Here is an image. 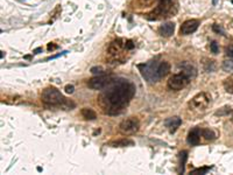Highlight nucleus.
I'll list each match as a JSON object with an SVG mask.
<instances>
[{"instance_id": "obj_1", "label": "nucleus", "mask_w": 233, "mask_h": 175, "mask_svg": "<svg viewBox=\"0 0 233 175\" xmlns=\"http://www.w3.org/2000/svg\"><path fill=\"white\" fill-rule=\"evenodd\" d=\"M135 93V86L128 79L113 81L99 96V104L107 115H119Z\"/></svg>"}, {"instance_id": "obj_2", "label": "nucleus", "mask_w": 233, "mask_h": 175, "mask_svg": "<svg viewBox=\"0 0 233 175\" xmlns=\"http://www.w3.org/2000/svg\"><path fill=\"white\" fill-rule=\"evenodd\" d=\"M41 100L47 105H53V106H57V105H62L63 103H65V98L54 86L46 88L42 91Z\"/></svg>"}, {"instance_id": "obj_3", "label": "nucleus", "mask_w": 233, "mask_h": 175, "mask_svg": "<svg viewBox=\"0 0 233 175\" xmlns=\"http://www.w3.org/2000/svg\"><path fill=\"white\" fill-rule=\"evenodd\" d=\"M139 70L141 71L142 77L145 78L146 81H148L149 83H155L157 81H160L161 78L159 76V63L156 61H149L147 63H142V64L138 65Z\"/></svg>"}, {"instance_id": "obj_4", "label": "nucleus", "mask_w": 233, "mask_h": 175, "mask_svg": "<svg viewBox=\"0 0 233 175\" xmlns=\"http://www.w3.org/2000/svg\"><path fill=\"white\" fill-rule=\"evenodd\" d=\"M171 4H173V0H160L156 8L154 11H152L149 14H147V19L148 20L161 19L162 16H164L166 14L169 13V11L171 8Z\"/></svg>"}, {"instance_id": "obj_5", "label": "nucleus", "mask_w": 233, "mask_h": 175, "mask_svg": "<svg viewBox=\"0 0 233 175\" xmlns=\"http://www.w3.org/2000/svg\"><path fill=\"white\" fill-rule=\"evenodd\" d=\"M113 82V78L107 75H97L87 81V86L92 90H104Z\"/></svg>"}, {"instance_id": "obj_6", "label": "nucleus", "mask_w": 233, "mask_h": 175, "mask_svg": "<svg viewBox=\"0 0 233 175\" xmlns=\"http://www.w3.org/2000/svg\"><path fill=\"white\" fill-rule=\"evenodd\" d=\"M189 81H190V77H188L184 72L181 71L180 74H175L168 79V86L175 91L182 90L189 84Z\"/></svg>"}, {"instance_id": "obj_7", "label": "nucleus", "mask_w": 233, "mask_h": 175, "mask_svg": "<svg viewBox=\"0 0 233 175\" xmlns=\"http://www.w3.org/2000/svg\"><path fill=\"white\" fill-rule=\"evenodd\" d=\"M140 127V123L138 120V118L135 117H129L127 119H124L119 125V130L122 134H126V136H131L134 134L135 132H138Z\"/></svg>"}, {"instance_id": "obj_8", "label": "nucleus", "mask_w": 233, "mask_h": 175, "mask_svg": "<svg viewBox=\"0 0 233 175\" xmlns=\"http://www.w3.org/2000/svg\"><path fill=\"white\" fill-rule=\"evenodd\" d=\"M209 103H210V97L207 96V93L200 92V93H197L189 102V106L193 110H204L207 108Z\"/></svg>"}, {"instance_id": "obj_9", "label": "nucleus", "mask_w": 233, "mask_h": 175, "mask_svg": "<svg viewBox=\"0 0 233 175\" xmlns=\"http://www.w3.org/2000/svg\"><path fill=\"white\" fill-rule=\"evenodd\" d=\"M199 20L197 19H191V20H186L182 24L180 29L181 35H189V34H192L197 31V28L199 27Z\"/></svg>"}, {"instance_id": "obj_10", "label": "nucleus", "mask_w": 233, "mask_h": 175, "mask_svg": "<svg viewBox=\"0 0 233 175\" xmlns=\"http://www.w3.org/2000/svg\"><path fill=\"white\" fill-rule=\"evenodd\" d=\"M200 134H202V130L199 127H195L188 133L186 141L190 145H192V146H197L200 143Z\"/></svg>"}, {"instance_id": "obj_11", "label": "nucleus", "mask_w": 233, "mask_h": 175, "mask_svg": "<svg viewBox=\"0 0 233 175\" xmlns=\"http://www.w3.org/2000/svg\"><path fill=\"white\" fill-rule=\"evenodd\" d=\"M181 124H182V119L177 116L170 117V118H168L166 122H164V125H166V127L169 129L170 133H174V132L181 126Z\"/></svg>"}, {"instance_id": "obj_12", "label": "nucleus", "mask_w": 233, "mask_h": 175, "mask_svg": "<svg viewBox=\"0 0 233 175\" xmlns=\"http://www.w3.org/2000/svg\"><path fill=\"white\" fill-rule=\"evenodd\" d=\"M122 47H125V43L122 42V40L121 39L114 40V41H112V42L110 43V46L107 47V53L111 54V55H115V54L121 52Z\"/></svg>"}, {"instance_id": "obj_13", "label": "nucleus", "mask_w": 233, "mask_h": 175, "mask_svg": "<svg viewBox=\"0 0 233 175\" xmlns=\"http://www.w3.org/2000/svg\"><path fill=\"white\" fill-rule=\"evenodd\" d=\"M174 31H175V24L174 22H166V24L161 25L160 29H159L160 34L164 38L171 36L174 34Z\"/></svg>"}, {"instance_id": "obj_14", "label": "nucleus", "mask_w": 233, "mask_h": 175, "mask_svg": "<svg viewBox=\"0 0 233 175\" xmlns=\"http://www.w3.org/2000/svg\"><path fill=\"white\" fill-rule=\"evenodd\" d=\"M169 71H170V64H169V62L163 61V62L159 63V69H157V72H159V76H160V78L167 76V75L169 74Z\"/></svg>"}, {"instance_id": "obj_15", "label": "nucleus", "mask_w": 233, "mask_h": 175, "mask_svg": "<svg viewBox=\"0 0 233 175\" xmlns=\"http://www.w3.org/2000/svg\"><path fill=\"white\" fill-rule=\"evenodd\" d=\"M82 116L84 119H86V120H94L96 118H97V113L92 110V109H90V108H84V109H82Z\"/></svg>"}, {"instance_id": "obj_16", "label": "nucleus", "mask_w": 233, "mask_h": 175, "mask_svg": "<svg viewBox=\"0 0 233 175\" xmlns=\"http://www.w3.org/2000/svg\"><path fill=\"white\" fill-rule=\"evenodd\" d=\"M112 147H126V146H132L134 143L129 139H121V140H115V141H111L108 144Z\"/></svg>"}, {"instance_id": "obj_17", "label": "nucleus", "mask_w": 233, "mask_h": 175, "mask_svg": "<svg viewBox=\"0 0 233 175\" xmlns=\"http://www.w3.org/2000/svg\"><path fill=\"white\" fill-rule=\"evenodd\" d=\"M188 159V152L186 151H182L180 153V169H178V173L183 174L184 173V167H185V162Z\"/></svg>"}, {"instance_id": "obj_18", "label": "nucleus", "mask_w": 233, "mask_h": 175, "mask_svg": "<svg viewBox=\"0 0 233 175\" xmlns=\"http://www.w3.org/2000/svg\"><path fill=\"white\" fill-rule=\"evenodd\" d=\"M223 85H224V89H225L226 92H228V93H232L233 95V75L228 76V77L224 81Z\"/></svg>"}, {"instance_id": "obj_19", "label": "nucleus", "mask_w": 233, "mask_h": 175, "mask_svg": "<svg viewBox=\"0 0 233 175\" xmlns=\"http://www.w3.org/2000/svg\"><path fill=\"white\" fill-rule=\"evenodd\" d=\"M202 136L204 137L207 140H214L216 139V134L214 132L209 129H205V130H202Z\"/></svg>"}, {"instance_id": "obj_20", "label": "nucleus", "mask_w": 233, "mask_h": 175, "mask_svg": "<svg viewBox=\"0 0 233 175\" xmlns=\"http://www.w3.org/2000/svg\"><path fill=\"white\" fill-rule=\"evenodd\" d=\"M223 69L225 71H232L233 70V60H226L223 62Z\"/></svg>"}, {"instance_id": "obj_21", "label": "nucleus", "mask_w": 233, "mask_h": 175, "mask_svg": "<svg viewBox=\"0 0 233 175\" xmlns=\"http://www.w3.org/2000/svg\"><path fill=\"white\" fill-rule=\"evenodd\" d=\"M207 170H210V167H203V168H196L190 172V174H207Z\"/></svg>"}, {"instance_id": "obj_22", "label": "nucleus", "mask_w": 233, "mask_h": 175, "mask_svg": "<svg viewBox=\"0 0 233 175\" xmlns=\"http://www.w3.org/2000/svg\"><path fill=\"white\" fill-rule=\"evenodd\" d=\"M210 50L213 53V54H218L219 53V47H218V43L216 41H212L210 43Z\"/></svg>"}, {"instance_id": "obj_23", "label": "nucleus", "mask_w": 233, "mask_h": 175, "mask_svg": "<svg viewBox=\"0 0 233 175\" xmlns=\"http://www.w3.org/2000/svg\"><path fill=\"white\" fill-rule=\"evenodd\" d=\"M103 72H104V69L101 68V67H93L91 68V74L93 75H103Z\"/></svg>"}, {"instance_id": "obj_24", "label": "nucleus", "mask_w": 233, "mask_h": 175, "mask_svg": "<svg viewBox=\"0 0 233 175\" xmlns=\"http://www.w3.org/2000/svg\"><path fill=\"white\" fill-rule=\"evenodd\" d=\"M226 55L228 57L233 58V45H230L226 48Z\"/></svg>"}, {"instance_id": "obj_25", "label": "nucleus", "mask_w": 233, "mask_h": 175, "mask_svg": "<svg viewBox=\"0 0 233 175\" xmlns=\"http://www.w3.org/2000/svg\"><path fill=\"white\" fill-rule=\"evenodd\" d=\"M212 29L216 33H218V34H219V33H220V34H224V29H223V28H221L219 25H213Z\"/></svg>"}, {"instance_id": "obj_26", "label": "nucleus", "mask_w": 233, "mask_h": 175, "mask_svg": "<svg viewBox=\"0 0 233 175\" xmlns=\"http://www.w3.org/2000/svg\"><path fill=\"white\" fill-rule=\"evenodd\" d=\"M64 90H65L67 93H72L73 91H75V86H73L72 84H68V85H65Z\"/></svg>"}, {"instance_id": "obj_27", "label": "nucleus", "mask_w": 233, "mask_h": 175, "mask_svg": "<svg viewBox=\"0 0 233 175\" xmlns=\"http://www.w3.org/2000/svg\"><path fill=\"white\" fill-rule=\"evenodd\" d=\"M125 48L126 49H133L134 48V43L132 40H127L126 42H125Z\"/></svg>"}, {"instance_id": "obj_28", "label": "nucleus", "mask_w": 233, "mask_h": 175, "mask_svg": "<svg viewBox=\"0 0 233 175\" xmlns=\"http://www.w3.org/2000/svg\"><path fill=\"white\" fill-rule=\"evenodd\" d=\"M154 0H140V5H142V6H148V5H150V4H153Z\"/></svg>"}, {"instance_id": "obj_29", "label": "nucleus", "mask_w": 233, "mask_h": 175, "mask_svg": "<svg viewBox=\"0 0 233 175\" xmlns=\"http://www.w3.org/2000/svg\"><path fill=\"white\" fill-rule=\"evenodd\" d=\"M56 48H57V46L54 45V43H49V45H48V50H49V52H53Z\"/></svg>"}, {"instance_id": "obj_30", "label": "nucleus", "mask_w": 233, "mask_h": 175, "mask_svg": "<svg viewBox=\"0 0 233 175\" xmlns=\"http://www.w3.org/2000/svg\"><path fill=\"white\" fill-rule=\"evenodd\" d=\"M42 52V47H40V48H36V49H34V54H40V53Z\"/></svg>"}, {"instance_id": "obj_31", "label": "nucleus", "mask_w": 233, "mask_h": 175, "mask_svg": "<svg viewBox=\"0 0 233 175\" xmlns=\"http://www.w3.org/2000/svg\"><path fill=\"white\" fill-rule=\"evenodd\" d=\"M213 4L216 5V4H217V0H213Z\"/></svg>"}]
</instances>
